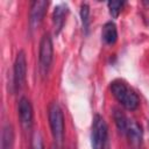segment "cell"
I'll return each mask as SVG.
<instances>
[{"label": "cell", "mask_w": 149, "mask_h": 149, "mask_svg": "<svg viewBox=\"0 0 149 149\" xmlns=\"http://www.w3.org/2000/svg\"><path fill=\"white\" fill-rule=\"evenodd\" d=\"M114 121H115V125L118 127V129L123 134L125 130H126V127H127V123H128V118L125 115L123 112H121L120 109H115L114 111Z\"/></svg>", "instance_id": "obj_12"}, {"label": "cell", "mask_w": 149, "mask_h": 149, "mask_svg": "<svg viewBox=\"0 0 149 149\" xmlns=\"http://www.w3.org/2000/svg\"><path fill=\"white\" fill-rule=\"evenodd\" d=\"M108 128L104 118L99 114H95L92 121L91 128V146L92 149H105L107 142Z\"/></svg>", "instance_id": "obj_3"}, {"label": "cell", "mask_w": 149, "mask_h": 149, "mask_svg": "<svg viewBox=\"0 0 149 149\" xmlns=\"http://www.w3.org/2000/svg\"><path fill=\"white\" fill-rule=\"evenodd\" d=\"M111 91L115 99L128 111H134L139 107L140 99L136 92L130 88L123 80L115 79L111 83Z\"/></svg>", "instance_id": "obj_1"}, {"label": "cell", "mask_w": 149, "mask_h": 149, "mask_svg": "<svg viewBox=\"0 0 149 149\" xmlns=\"http://www.w3.org/2000/svg\"><path fill=\"white\" fill-rule=\"evenodd\" d=\"M101 36H102V40L106 44H114L118 40L116 26L113 22H106L102 27Z\"/></svg>", "instance_id": "obj_10"}, {"label": "cell", "mask_w": 149, "mask_h": 149, "mask_svg": "<svg viewBox=\"0 0 149 149\" xmlns=\"http://www.w3.org/2000/svg\"><path fill=\"white\" fill-rule=\"evenodd\" d=\"M19 118L22 127L24 129H29L33 125V107L26 97L20 98L19 100Z\"/></svg>", "instance_id": "obj_8"}, {"label": "cell", "mask_w": 149, "mask_h": 149, "mask_svg": "<svg viewBox=\"0 0 149 149\" xmlns=\"http://www.w3.org/2000/svg\"><path fill=\"white\" fill-rule=\"evenodd\" d=\"M26 76H27L26 56L23 51H19L16 55V58L14 62V69H13V86L16 92L23 87L26 83Z\"/></svg>", "instance_id": "obj_5"}, {"label": "cell", "mask_w": 149, "mask_h": 149, "mask_svg": "<svg viewBox=\"0 0 149 149\" xmlns=\"http://www.w3.org/2000/svg\"><path fill=\"white\" fill-rule=\"evenodd\" d=\"M47 7H48V2L43 0H37L31 3L30 12H29V26L31 29H36L41 24V22L43 21Z\"/></svg>", "instance_id": "obj_7"}, {"label": "cell", "mask_w": 149, "mask_h": 149, "mask_svg": "<svg viewBox=\"0 0 149 149\" xmlns=\"http://www.w3.org/2000/svg\"><path fill=\"white\" fill-rule=\"evenodd\" d=\"M49 125L57 146H61L64 140V115L57 102H52L48 111Z\"/></svg>", "instance_id": "obj_2"}, {"label": "cell", "mask_w": 149, "mask_h": 149, "mask_svg": "<svg viewBox=\"0 0 149 149\" xmlns=\"http://www.w3.org/2000/svg\"><path fill=\"white\" fill-rule=\"evenodd\" d=\"M14 143V130L10 123H6L2 128L1 135V149H13Z\"/></svg>", "instance_id": "obj_11"}, {"label": "cell", "mask_w": 149, "mask_h": 149, "mask_svg": "<svg viewBox=\"0 0 149 149\" xmlns=\"http://www.w3.org/2000/svg\"><path fill=\"white\" fill-rule=\"evenodd\" d=\"M123 5H125L123 1H108L107 6H108V9H109V14L113 17H118V15L120 14Z\"/></svg>", "instance_id": "obj_14"}, {"label": "cell", "mask_w": 149, "mask_h": 149, "mask_svg": "<svg viewBox=\"0 0 149 149\" xmlns=\"http://www.w3.org/2000/svg\"><path fill=\"white\" fill-rule=\"evenodd\" d=\"M51 149H57V144H52L51 146Z\"/></svg>", "instance_id": "obj_16"}, {"label": "cell", "mask_w": 149, "mask_h": 149, "mask_svg": "<svg viewBox=\"0 0 149 149\" xmlns=\"http://www.w3.org/2000/svg\"><path fill=\"white\" fill-rule=\"evenodd\" d=\"M30 149H44L43 146V139L42 135L38 130L34 132L33 136H31V143H30Z\"/></svg>", "instance_id": "obj_15"}, {"label": "cell", "mask_w": 149, "mask_h": 149, "mask_svg": "<svg viewBox=\"0 0 149 149\" xmlns=\"http://www.w3.org/2000/svg\"><path fill=\"white\" fill-rule=\"evenodd\" d=\"M123 134L127 136L128 142L133 149H140L141 148L142 139H143V132H142L141 126L136 121L128 119V123H127V127H126V130Z\"/></svg>", "instance_id": "obj_6"}, {"label": "cell", "mask_w": 149, "mask_h": 149, "mask_svg": "<svg viewBox=\"0 0 149 149\" xmlns=\"http://www.w3.org/2000/svg\"><path fill=\"white\" fill-rule=\"evenodd\" d=\"M80 19L85 31H87L90 24V7L87 3H81L80 6Z\"/></svg>", "instance_id": "obj_13"}, {"label": "cell", "mask_w": 149, "mask_h": 149, "mask_svg": "<svg viewBox=\"0 0 149 149\" xmlns=\"http://www.w3.org/2000/svg\"><path fill=\"white\" fill-rule=\"evenodd\" d=\"M66 149H70V148H66Z\"/></svg>", "instance_id": "obj_17"}, {"label": "cell", "mask_w": 149, "mask_h": 149, "mask_svg": "<svg viewBox=\"0 0 149 149\" xmlns=\"http://www.w3.org/2000/svg\"><path fill=\"white\" fill-rule=\"evenodd\" d=\"M66 13H68V7H66L65 5H58V6L55 7L54 14H52V21H54V26H55V31H56V34H58L59 30L63 28Z\"/></svg>", "instance_id": "obj_9"}, {"label": "cell", "mask_w": 149, "mask_h": 149, "mask_svg": "<svg viewBox=\"0 0 149 149\" xmlns=\"http://www.w3.org/2000/svg\"><path fill=\"white\" fill-rule=\"evenodd\" d=\"M52 55H54L52 40L49 34H44L40 42V54H38L40 71L43 76H45L49 71V68L52 62Z\"/></svg>", "instance_id": "obj_4"}]
</instances>
